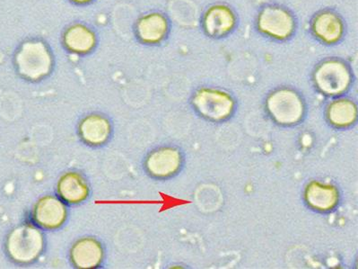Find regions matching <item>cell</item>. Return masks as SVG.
Returning <instances> with one entry per match:
<instances>
[{"instance_id":"2","label":"cell","mask_w":358,"mask_h":269,"mask_svg":"<svg viewBox=\"0 0 358 269\" xmlns=\"http://www.w3.org/2000/svg\"><path fill=\"white\" fill-rule=\"evenodd\" d=\"M69 208L56 194L44 195L34 202L28 221L44 233L56 232L66 226L69 216Z\"/></svg>"},{"instance_id":"18","label":"cell","mask_w":358,"mask_h":269,"mask_svg":"<svg viewBox=\"0 0 358 269\" xmlns=\"http://www.w3.org/2000/svg\"><path fill=\"white\" fill-rule=\"evenodd\" d=\"M77 1H87V0H77Z\"/></svg>"},{"instance_id":"13","label":"cell","mask_w":358,"mask_h":269,"mask_svg":"<svg viewBox=\"0 0 358 269\" xmlns=\"http://www.w3.org/2000/svg\"><path fill=\"white\" fill-rule=\"evenodd\" d=\"M234 21L236 18L229 8L223 6H214L205 15V30L209 36H223L232 29Z\"/></svg>"},{"instance_id":"7","label":"cell","mask_w":358,"mask_h":269,"mask_svg":"<svg viewBox=\"0 0 358 269\" xmlns=\"http://www.w3.org/2000/svg\"><path fill=\"white\" fill-rule=\"evenodd\" d=\"M193 106L199 115L213 122L224 121L232 115V97L223 91L202 88L193 97Z\"/></svg>"},{"instance_id":"16","label":"cell","mask_w":358,"mask_h":269,"mask_svg":"<svg viewBox=\"0 0 358 269\" xmlns=\"http://www.w3.org/2000/svg\"><path fill=\"white\" fill-rule=\"evenodd\" d=\"M167 25L166 20L160 15H151L139 24V36L148 42H157L166 34Z\"/></svg>"},{"instance_id":"10","label":"cell","mask_w":358,"mask_h":269,"mask_svg":"<svg viewBox=\"0 0 358 269\" xmlns=\"http://www.w3.org/2000/svg\"><path fill=\"white\" fill-rule=\"evenodd\" d=\"M315 78L320 90L334 96L347 90L350 84V72L343 62L331 60L319 66Z\"/></svg>"},{"instance_id":"12","label":"cell","mask_w":358,"mask_h":269,"mask_svg":"<svg viewBox=\"0 0 358 269\" xmlns=\"http://www.w3.org/2000/svg\"><path fill=\"white\" fill-rule=\"evenodd\" d=\"M306 201L310 208L317 211H331L337 207L338 192L334 186L313 181L307 186Z\"/></svg>"},{"instance_id":"9","label":"cell","mask_w":358,"mask_h":269,"mask_svg":"<svg viewBox=\"0 0 358 269\" xmlns=\"http://www.w3.org/2000/svg\"><path fill=\"white\" fill-rule=\"evenodd\" d=\"M91 193L90 179L78 170L63 172L55 186V194L69 207L85 204L90 198Z\"/></svg>"},{"instance_id":"3","label":"cell","mask_w":358,"mask_h":269,"mask_svg":"<svg viewBox=\"0 0 358 269\" xmlns=\"http://www.w3.org/2000/svg\"><path fill=\"white\" fill-rule=\"evenodd\" d=\"M182 163V151L177 147L166 145L155 148L145 155L142 167L150 178L166 180L177 175Z\"/></svg>"},{"instance_id":"4","label":"cell","mask_w":358,"mask_h":269,"mask_svg":"<svg viewBox=\"0 0 358 269\" xmlns=\"http://www.w3.org/2000/svg\"><path fill=\"white\" fill-rule=\"evenodd\" d=\"M113 123L102 113H90L78 120L76 132L85 146L99 149L106 146L113 136Z\"/></svg>"},{"instance_id":"5","label":"cell","mask_w":358,"mask_h":269,"mask_svg":"<svg viewBox=\"0 0 358 269\" xmlns=\"http://www.w3.org/2000/svg\"><path fill=\"white\" fill-rule=\"evenodd\" d=\"M267 109L272 119L283 125H293L302 120L305 106L296 92L282 88L268 97Z\"/></svg>"},{"instance_id":"8","label":"cell","mask_w":358,"mask_h":269,"mask_svg":"<svg viewBox=\"0 0 358 269\" xmlns=\"http://www.w3.org/2000/svg\"><path fill=\"white\" fill-rule=\"evenodd\" d=\"M69 262L77 269L103 268L106 259V249L96 237L83 236L75 240L69 249Z\"/></svg>"},{"instance_id":"6","label":"cell","mask_w":358,"mask_h":269,"mask_svg":"<svg viewBox=\"0 0 358 269\" xmlns=\"http://www.w3.org/2000/svg\"><path fill=\"white\" fill-rule=\"evenodd\" d=\"M15 66L25 80L37 81L50 74L52 60L41 43H27L17 53Z\"/></svg>"},{"instance_id":"1","label":"cell","mask_w":358,"mask_h":269,"mask_svg":"<svg viewBox=\"0 0 358 269\" xmlns=\"http://www.w3.org/2000/svg\"><path fill=\"white\" fill-rule=\"evenodd\" d=\"M46 249L45 233L28 220L14 228L6 236V254L9 261L21 267L36 264Z\"/></svg>"},{"instance_id":"11","label":"cell","mask_w":358,"mask_h":269,"mask_svg":"<svg viewBox=\"0 0 358 269\" xmlns=\"http://www.w3.org/2000/svg\"><path fill=\"white\" fill-rule=\"evenodd\" d=\"M259 27L269 36L284 39L293 33L292 15L280 6H267L259 17Z\"/></svg>"},{"instance_id":"14","label":"cell","mask_w":358,"mask_h":269,"mask_svg":"<svg viewBox=\"0 0 358 269\" xmlns=\"http://www.w3.org/2000/svg\"><path fill=\"white\" fill-rule=\"evenodd\" d=\"M317 37L326 43L337 42L343 34V25L334 13L323 12L317 15L313 24Z\"/></svg>"},{"instance_id":"17","label":"cell","mask_w":358,"mask_h":269,"mask_svg":"<svg viewBox=\"0 0 358 269\" xmlns=\"http://www.w3.org/2000/svg\"><path fill=\"white\" fill-rule=\"evenodd\" d=\"M66 43L69 48L77 52H87L94 44V36L91 32L84 27L71 28L66 36Z\"/></svg>"},{"instance_id":"15","label":"cell","mask_w":358,"mask_h":269,"mask_svg":"<svg viewBox=\"0 0 358 269\" xmlns=\"http://www.w3.org/2000/svg\"><path fill=\"white\" fill-rule=\"evenodd\" d=\"M329 121L337 127L344 128L352 125L357 119V106L352 101L341 99L329 104Z\"/></svg>"}]
</instances>
